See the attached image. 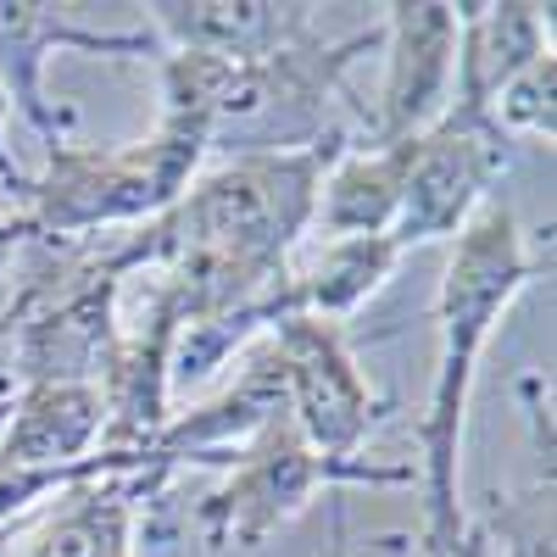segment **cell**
Listing matches in <instances>:
<instances>
[{
    "mask_svg": "<svg viewBox=\"0 0 557 557\" xmlns=\"http://www.w3.org/2000/svg\"><path fill=\"white\" fill-rule=\"evenodd\" d=\"M485 541H502L507 557H557L552 546V462L519 496H491V519L480 524Z\"/></svg>",
    "mask_w": 557,
    "mask_h": 557,
    "instance_id": "16",
    "label": "cell"
},
{
    "mask_svg": "<svg viewBox=\"0 0 557 557\" xmlns=\"http://www.w3.org/2000/svg\"><path fill=\"white\" fill-rule=\"evenodd\" d=\"M491 123L507 139H552L557 134V57H535L513 84L496 96Z\"/></svg>",
    "mask_w": 557,
    "mask_h": 557,
    "instance_id": "17",
    "label": "cell"
},
{
    "mask_svg": "<svg viewBox=\"0 0 557 557\" xmlns=\"http://www.w3.org/2000/svg\"><path fill=\"white\" fill-rule=\"evenodd\" d=\"M107 407L96 385H17L0 469H67L101 451Z\"/></svg>",
    "mask_w": 557,
    "mask_h": 557,
    "instance_id": "12",
    "label": "cell"
},
{
    "mask_svg": "<svg viewBox=\"0 0 557 557\" xmlns=\"http://www.w3.org/2000/svg\"><path fill=\"white\" fill-rule=\"evenodd\" d=\"M12 401H17V385H12L7 374H0V424H7V418H12Z\"/></svg>",
    "mask_w": 557,
    "mask_h": 557,
    "instance_id": "21",
    "label": "cell"
},
{
    "mask_svg": "<svg viewBox=\"0 0 557 557\" xmlns=\"http://www.w3.org/2000/svg\"><path fill=\"white\" fill-rule=\"evenodd\" d=\"M157 39L168 51H201L218 62H257L318 28V7H278V0H157Z\"/></svg>",
    "mask_w": 557,
    "mask_h": 557,
    "instance_id": "11",
    "label": "cell"
},
{
    "mask_svg": "<svg viewBox=\"0 0 557 557\" xmlns=\"http://www.w3.org/2000/svg\"><path fill=\"white\" fill-rule=\"evenodd\" d=\"M401 257H407V251L396 246V235L330 240L312 268H301V273L290 268V290H285L290 318H323V323L351 318V312L396 273Z\"/></svg>",
    "mask_w": 557,
    "mask_h": 557,
    "instance_id": "14",
    "label": "cell"
},
{
    "mask_svg": "<svg viewBox=\"0 0 557 557\" xmlns=\"http://www.w3.org/2000/svg\"><path fill=\"white\" fill-rule=\"evenodd\" d=\"M268 346L278 351V368H285V412L301 430V441L330 462H357L385 401L368 391L341 323L278 318L268 330Z\"/></svg>",
    "mask_w": 557,
    "mask_h": 557,
    "instance_id": "5",
    "label": "cell"
},
{
    "mask_svg": "<svg viewBox=\"0 0 557 557\" xmlns=\"http://www.w3.org/2000/svg\"><path fill=\"white\" fill-rule=\"evenodd\" d=\"M513 162V139L485 117L446 112L430 134L412 139V168L401 212L391 223V235L401 251L430 246V240H457L469 218L496 196V178Z\"/></svg>",
    "mask_w": 557,
    "mask_h": 557,
    "instance_id": "6",
    "label": "cell"
},
{
    "mask_svg": "<svg viewBox=\"0 0 557 557\" xmlns=\"http://www.w3.org/2000/svg\"><path fill=\"white\" fill-rule=\"evenodd\" d=\"M23 524H28V519H17V524H0V552H7V546L23 535Z\"/></svg>",
    "mask_w": 557,
    "mask_h": 557,
    "instance_id": "22",
    "label": "cell"
},
{
    "mask_svg": "<svg viewBox=\"0 0 557 557\" xmlns=\"http://www.w3.org/2000/svg\"><path fill=\"white\" fill-rule=\"evenodd\" d=\"M552 51V7L530 0H469L457 7V62H451V107L462 117H485L507 84H513L535 57Z\"/></svg>",
    "mask_w": 557,
    "mask_h": 557,
    "instance_id": "10",
    "label": "cell"
},
{
    "mask_svg": "<svg viewBox=\"0 0 557 557\" xmlns=\"http://www.w3.org/2000/svg\"><path fill=\"white\" fill-rule=\"evenodd\" d=\"M546 268H552V240L530 251L519 212L502 196H491L451 240V262L435 301L441 351L424 418H418V469H412L418 491H424V530H418L424 557H451L462 530H469V513H462V424H469L474 374L502 312Z\"/></svg>",
    "mask_w": 557,
    "mask_h": 557,
    "instance_id": "1",
    "label": "cell"
},
{
    "mask_svg": "<svg viewBox=\"0 0 557 557\" xmlns=\"http://www.w3.org/2000/svg\"><path fill=\"white\" fill-rule=\"evenodd\" d=\"M173 330L178 318L173 307L151 290V307L139 318V330L117 335V346L107 351L96 391L107 407V430H101V451L112 457H139L146 462L151 446L162 441V430L173 424Z\"/></svg>",
    "mask_w": 557,
    "mask_h": 557,
    "instance_id": "9",
    "label": "cell"
},
{
    "mask_svg": "<svg viewBox=\"0 0 557 557\" xmlns=\"http://www.w3.org/2000/svg\"><path fill=\"white\" fill-rule=\"evenodd\" d=\"M451 557H491V541H485V530L480 524H469L462 530V541H457V552Z\"/></svg>",
    "mask_w": 557,
    "mask_h": 557,
    "instance_id": "20",
    "label": "cell"
},
{
    "mask_svg": "<svg viewBox=\"0 0 557 557\" xmlns=\"http://www.w3.org/2000/svg\"><path fill=\"white\" fill-rule=\"evenodd\" d=\"M223 485L201 496L196 507V530L212 552H257L268 546L278 530H290L312 496L341 491V485H418L412 469H391V462H330L318 457L301 430L290 424V412H273L268 424L235 446L228 457H218Z\"/></svg>",
    "mask_w": 557,
    "mask_h": 557,
    "instance_id": "4",
    "label": "cell"
},
{
    "mask_svg": "<svg viewBox=\"0 0 557 557\" xmlns=\"http://www.w3.org/2000/svg\"><path fill=\"white\" fill-rule=\"evenodd\" d=\"M407 168H412V139L341 151L330 162V173H323V184H318L312 223L330 240L391 235V223L401 212V190H407Z\"/></svg>",
    "mask_w": 557,
    "mask_h": 557,
    "instance_id": "13",
    "label": "cell"
},
{
    "mask_svg": "<svg viewBox=\"0 0 557 557\" xmlns=\"http://www.w3.org/2000/svg\"><path fill=\"white\" fill-rule=\"evenodd\" d=\"M351 146H318L290 157H223L201 168L162 218L123 228V251L139 268H218L285 285L290 251L312 228L318 184Z\"/></svg>",
    "mask_w": 557,
    "mask_h": 557,
    "instance_id": "2",
    "label": "cell"
},
{
    "mask_svg": "<svg viewBox=\"0 0 557 557\" xmlns=\"http://www.w3.org/2000/svg\"><path fill=\"white\" fill-rule=\"evenodd\" d=\"M385 89L374 117V146L430 134L451 107V62H457V7L441 0H396L385 7Z\"/></svg>",
    "mask_w": 557,
    "mask_h": 557,
    "instance_id": "8",
    "label": "cell"
},
{
    "mask_svg": "<svg viewBox=\"0 0 557 557\" xmlns=\"http://www.w3.org/2000/svg\"><path fill=\"white\" fill-rule=\"evenodd\" d=\"M385 28H357L323 39L318 28L257 62H235L212 117V146L223 157H290L318 146H351L341 123V84L357 57H368Z\"/></svg>",
    "mask_w": 557,
    "mask_h": 557,
    "instance_id": "3",
    "label": "cell"
},
{
    "mask_svg": "<svg viewBox=\"0 0 557 557\" xmlns=\"http://www.w3.org/2000/svg\"><path fill=\"white\" fill-rule=\"evenodd\" d=\"M112 474H146V462L96 451L84 462H67V469H0V524L28 519V507L45 502V496H67L78 485H96V480H112Z\"/></svg>",
    "mask_w": 557,
    "mask_h": 557,
    "instance_id": "15",
    "label": "cell"
},
{
    "mask_svg": "<svg viewBox=\"0 0 557 557\" xmlns=\"http://www.w3.org/2000/svg\"><path fill=\"white\" fill-rule=\"evenodd\" d=\"M7 112H12V101H7V89H0V178H7L12 184V190L23 196L28 190V173L12 162V151H7Z\"/></svg>",
    "mask_w": 557,
    "mask_h": 557,
    "instance_id": "19",
    "label": "cell"
},
{
    "mask_svg": "<svg viewBox=\"0 0 557 557\" xmlns=\"http://www.w3.org/2000/svg\"><path fill=\"white\" fill-rule=\"evenodd\" d=\"M62 51L84 57H151L157 34L146 28H89L73 7H45V0H0V89L17 107V117L39 134V146H67V128L78 123L73 107L45 96V62Z\"/></svg>",
    "mask_w": 557,
    "mask_h": 557,
    "instance_id": "7",
    "label": "cell"
},
{
    "mask_svg": "<svg viewBox=\"0 0 557 557\" xmlns=\"http://www.w3.org/2000/svg\"><path fill=\"white\" fill-rule=\"evenodd\" d=\"M28 246V228H23V218H7L0 212V278L12 273V262H17V251Z\"/></svg>",
    "mask_w": 557,
    "mask_h": 557,
    "instance_id": "18",
    "label": "cell"
}]
</instances>
